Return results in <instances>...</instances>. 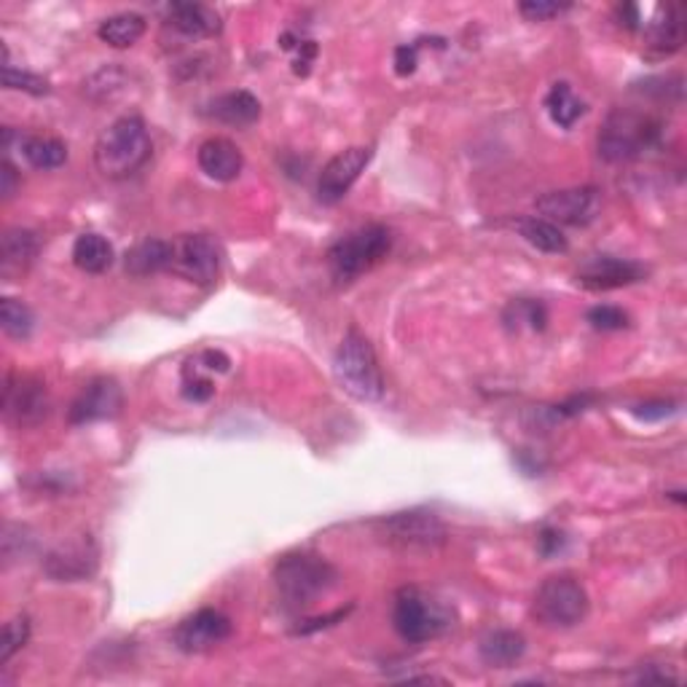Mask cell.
Returning <instances> with one entry per match:
<instances>
[{"label": "cell", "mask_w": 687, "mask_h": 687, "mask_svg": "<svg viewBox=\"0 0 687 687\" xmlns=\"http://www.w3.org/2000/svg\"><path fill=\"white\" fill-rule=\"evenodd\" d=\"M114 245L100 234H81L73 245V264L86 275H103L114 266Z\"/></svg>", "instance_id": "cb8c5ba5"}, {"label": "cell", "mask_w": 687, "mask_h": 687, "mask_svg": "<svg viewBox=\"0 0 687 687\" xmlns=\"http://www.w3.org/2000/svg\"><path fill=\"white\" fill-rule=\"evenodd\" d=\"M371 162V148L354 145L347 151L336 153L323 172H319L317 181V197L323 205H336L349 194V188L354 186V181L360 177V172L369 167Z\"/></svg>", "instance_id": "5bb4252c"}, {"label": "cell", "mask_w": 687, "mask_h": 687, "mask_svg": "<svg viewBox=\"0 0 687 687\" xmlns=\"http://www.w3.org/2000/svg\"><path fill=\"white\" fill-rule=\"evenodd\" d=\"M40 251V240L30 229H9L0 242V271L5 280H16L30 269Z\"/></svg>", "instance_id": "ac0fdd59"}, {"label": "cell", "mask_w": 687, "mask_h": 687, "mask_svg": "<svg viewBox=\"0 0 687 687\" xmlns=\"http://www.w3.org/2000/svg\"><path fill=\"white\" fill-rule=\"evenodd\" d=\"M389 245H393L389 229L371 223V226H363L352 231V234L341 236L328 251V266L336 280L352 282L387 256Z\"/></svg>", "instance_id": "8992f818"}, {"label": "cell", "mask_w": 687, "mask_h": 687, "mask_svg": "<svg viewBox=\"0 0 687 687\" xmlns=\"http://www.w3.org/2000/svg\"><path fill=\"white\" fill-rule=\"evenodd\" d=\"M0 177H3V186H0V194H3V199L9 201L16 194V186H20V175H16L14 164H11L9 159H5V162H3V172H0Z\"/></svg>", "instance_id": "60d3db41"}, {"label": "cell", "mask_w": 687, "mask_h": 687, "mask_svg": "<svg viewBox=\"0 0 687 687\" xmlns=\"http://www.w3.org/2000/svg\"><path fill=\"white\" fill-rule=\"evenodd\" d=\"M199 167L207 177L221 183H231L240 177L242 167H245V159L242 151L226 138H210L199 145Z\"/></svg>", "instance_id": "e0dca14e"}, {"label": "cell", "mask_w": 687, "mask_h": 687, "mask_svg": "<svg viewBox=\"0 0 687 687\" xmlns=\"http://www.w3.org/2000/svg\"><path fill=\"white\" fill-rule=\"evenodd\" d=\"M170 271L194 286H212L221 271V251L207 234H183L172 242Z\"/></svg>", "instance_id": "9c48e42d"}, {"label": "cell", "mask_w": 687, "mask_h": 687, "mask_svg": "<svg viewBox=\"0 0 687 687\" xmlns=\"http://www.w3.org/2000/svg\"><path fill=\"white\" fill-rule=\"evenodd\" d=\"M393 624L400 639L411 644L430 642L452 629V613L446 604L432 599L419 589H400L395 596Z\"/></svg>", "instance_id": "5b68a950"}, {"label": "cell", "mask_w": 687, "mask_h": 687, "mask_svg": "<svg viewBox=\"0 0 687 687\" xmlns=\"http://www.w3.org/2000/svg\"><path fill=\"white\" fill-rule=\"evenodd\" d=\"M648 46L655 55H674L685 44V5H661L659 14L648 25Z\"/></svg>", "instance_id": "d6986e66"}, {"label": "cell", "mask_w": 687, "mask_h": 687, "mask_svg": "<svg viewBox=\"0 0 687 687\" xmlns=\"http://www.w3.org/2000/svg\"><path fill=\"white\" fill-rule=\"evenodd\" d=\"M519 229V234L529 242L532 247L543 253H567V236L561 234V229L556 223L545 221V218H521L513 223Z\"/></svg>", "instance_id": "484cf974"}, {"label": "cell", "mask_w": 687, "mask_h": 687, "mask_svg": "<svg viewBox=\"0 0 687 687\" xmlns=\"http://www.w3.org/2000/svg\"><path fill=\"white\" fill-rule=\"evenodd\" d=\"M315 57H317V46L312 44V40H299V59H295V65H293L295 73L299 75L310 73V65Z\"/></svg>", "instance_id": "ab89813d"}, {"label": "cell", "mask_w": 687, "mask_h": 687, "mask_svg": "<svg viewBox=\"0 0 687 687\" xmlns=\"http://www.w3.org/2000/svg\"><path fill=\"white\" fill-rule=\"evenodd\" d=\"M589 323L594 325L596 330H624V328H629V315H626L620 306L602 304L589 312Z\"/></svg>", "instance_id": "1f68e13d"}, {"label": "cell", "mask_w": 687, "mask_h": 687, "mask_svg": "<svg viewBox=\"0 0 687 687\" xmlns=\"http://www.w3.org/2000/svg\"><path fill=\"white\" fill-rule=\"evenodd\" d=\"M151 135L140 116H121L100 135L94 145V164L108 181L135 175L151 159Z\"/></svg>", "instance_id": "6da1fadb"}, {"label": "cell", "mask_w": 687, "mask_h": 687, "mask_svg": "<svg viewBox=\"0 0 687 687\" xmlns=\"http://www.w3.org/2000/svg\"><path fill=\"white\" fill-rule=\"evenodd\" d=\"M661 132L659 118L639 114V110L615 108L599 132V156L609 164L633 162L661 143Z\"/></svg>", "instance_id": "7a4b0ae2"}, {"label": "cell", "mask_w": 687, "mask_h": 687, "mask_svg": "<svg viewBox=\"0 0 687 687\" xmlns=\"http://www.w3.org/2000/svg\"><path fill=\"white\" fill-rule=\"evenodd\" d=\"M172 260V242L164 240H143L127 251L124 256V269L132 277H148L156 275V271L170 269Z\"/></svg>", "instance_id": "603a6c76"}, {"label": "cell", "mask_w": 687, "mask_h": 687, "mask_svg": "<svg viewBox=\"0 0 687 687\" xmlns=\"http://www.w3.org/2000/svg\"><path fill=\"white\" fill-rule=\"evenodd\" d=\"M478 653H481V661L491 668H511L526 653V639L524 633L513 629L489 631L481 639V644H478Z\"/></svg>", "instance_id": "7402d4cb"}, {"label": "cell", "mask_w": 687, "mask_h": 687, "mask_svg": "<svg viewBox=\"0 0 687 687\" xmlns=\"http://www.w3.org/2000/svg\"><path fill=\"white\" fill-rule=\"evenodd\" d=\"M3 414L16 428H35L49 414V393L46 384L35 376L9 373L3 387Z\"/></svg>", "instance_id": "8fae6325"}, {"label": "cell", "mask_w": 687, "mask_h": 687, "mask_svg": "<svg viewBox=\"0 0 687 687\" xmlns=\"http://www.w3.org/2000/svg\"><path fill=\"white\" fill-rule=\"evenodd\" d=\"M100 548L89 535L57 545L44 559V572L57 583H81L97 572Z\"/></svg>", "instance_id": "7c38bea8"}, {"label": "cell", "mask_w": 687, "mask_h": 687, "mask_svg": "<svg viewBox=\"0 0 687 687\" xmlns=\"http://www.w3.org/2000/svg\"><path fill=\"white\" fill-rule=\"evenodd\" d=\"M191 363H197V365H201V369H207V371H221L223 373V371H229L231 360L223 352H216V349H205V352L197 354V358H194Z\"/></svg>", "instance_id": "8d00e7d4"}, {"label": "cell", "mask_w": 687, "mask_h": 687, "mask_svg": "<svg viewBox=\"0 0 687 687\" xmlns=\"http://www.w3.org/2000/svg\"><path fill=\"white\" fill-rule=\"evenodd\" d=\"M532 613L550 629H570L589 615V594L570 574H554L537 589Z\"/></svg>", "instance_id": "52a82bcc"}, {"label": "cell", "mask_w": 687, "mask_h": 687, "mask_svg": "<svg viewBox=\"0 0 687 687\" xmlns=\"http://www.w3.org/2000/svg\"><path fill=\"white\" fill-rule=\"evenodd\" d=\"M334 373L344 393L354 400L376 403L384 395V376L373 347L360 330L349 328L334 358Z\"/></svg>", "instance_id": "3957f363"}, {"label": "cell", "mask_w": 687, "mask_h": 687, "mask_svg": "<svg viewBox=\"0 0 687 687\" xmlns=\"http://www.w3.org/2000/svg\"><path fill=\"white\" fill-rule=\"evenodd\" d=\"M567 9H570V5L550 3V0H524V3H519L521 16H526L529 22L554 20V16H559L561 11H567Z\"/></svg>", "instance_id": "d6a6232c"}, {"label": "cell", "mask_w": 687, "mask_h": 687, "mask_svg": "<svg viewBox=\"0 0 687 687\" xmlns=\"http://www.w3.org/2000/svg\"><path fill=\"white\" fill-rule=\"evenodd\" d=\"M677 411V406L668 400H650V403H642V406L633 408V417L637 419H644V422H661V419L672 417V414Z\"/></svg>", "instance_id": "e575fe53"}, {"label": "cell", "mask_w": 687, "mask_h": 687, "mask_svg": "<svg viewBox=\"0 0 687 687\" xmlns=\"http://www.w3.org/2000/svg\"><path fill=\"white\" fill-rule=\"evenodd\" d=\"M207 116L221 124H229V127H251L253 121H258L260 103L256 94L240 89V92H229L212 100Z\"/></svg>", "instance_id": "44dd1931"}, {"label": "cell", "mask_w": 687, "mask_h": 687, "mask_svg": "<svg viewBox=\"0 0 687 687\" xmlns=\"http://www.w3.org/2000/svg\"><path fill=\"white\" fill-rule=\"evenodd\" d=\"M145 33V16L135 14V11H124V14H114L97 27V35L103 44L114 46V49H129L138 44Z\"/></svg>", "instance_id": "d4e9b609"}, {"label": "cell", "mask_w": 687, "mask_h": 687, "mask_svg": "<svg viewBox=\"0 0 687 687\" xmlns=\"http://www.w3.org/2000/svg\"><path fill=\"white\" fill-rule=\"evenodd\" d=\"M545 105H548L550 118L564 129L574 127V121L585 114V103L580 97H574L572 86L567 84V81L554 84V89L548 92V100H545Z\"/></svg>", "instance_id": "83f0119b"}, {"label": "cell", "mask_w": 687, "mask_h": 687, "mask_svg": "<svg viewBox=\"0 0 687 687\" xmlns=\"http://www.w3.org/2000/svg\"><path fill=\"white\" fill-rule=\"evenodd\" d=\"M212 393H216V384L210 382V379L205 376H197V373H186V382H183V395H186L188 400L194 403H205L212 398Z\"/></svg>", "instance_id": "836d02e7"}, {"label": "cell", "mask_w": 687, "mask_h": 687, "mask_svg": "<svg viewBox=\"0 0 687 687\" xmlns=\"http://www.w3.org/2000/svg\"><path fill=\"white\" fill-rule=\"evenodd\" d=\"M564 545H567V537L561 535L559 529H550V526H545V529L540 532V537H537V548H540V554L548 556V559L550 556L561 554Z\"/></svg>", "instance_id": "d590c367"}, {"label": "cell", "mask_w": 687, "mask_h": 687, "mask_svg": "<svg viewBox=\"0 0 687 687\" xmlns=\"http://www.w3.org/2000/svg\"><path fill=\"white\" fill-rule=\"evenodd\" d=\"M618 20H620V25H624L626 30H637L639 22H642V16H639L637 5L624 3V5H618Z\"/></svg>", "instance_id": "b9f144b4"}, {"label": "cell", "mask_w": 687, "mask_h": 687, "mask_svg": "<svg viewBox=\"0 0 687 687\" xmlns=\"http://www.w3.org/2000/svg\"><path fill=\"white\" fill-rule=\"evenodd\" d=\"M648 269L637 260L615 256H591L578 269V282L589 290H615L644 280Z\"/></svg>", "instance_id": "2e32d148"}, {"label": "cell", "mask_w": 687, "mask_h": 687, "mask_svg": "<svg viewBox=\"0 0 687 687\" xmlns=\"http://www.w3.org/2000/svg\"><path fill=\"white\" fill-rule=\"evenodd\" d=\"M3 86L16 89V92H27L35 94V97H44L49 94V81L40 79V75L27 73V70H16L11 65H3Z\"/></svg>", "instance_id": "4dcf8cb0"}, {"label": "cell", "mask_w": 687, "mask_h": 687, "mask_svg": "<svg viewBox=\"0 0 687 687\" xmlns=\"http://www.w3.org/2000/svg\"><path fill=\"white\" fill-rule=\"evenodd\" d=\"M30 620L27 615H16L3 626V644H0V663H9L27 644Z\"/></svg>", "instance_id": "f546056e"}, {"label": "cell", "mask_w": 687, "mask_h": 687, "mask_svg": "<svg viewBox=\"0 0 687 687\" xmlns=\"http://www.w3.org/2000/svg\"><path fill=\"white\" fill-rule=\"evenodd\" d=\"M602 210L599 188H564V191H550L537 199V212L545 221L556 226H589L596 221Z\"/></svg>", "instance_id": "30bf717a"}, {"label": "cell", "mask_w": 687, "mask_h": 687, "mask_svg": "<svg viewBox=\"0 0 687 687\" xmlns=\"http://www.w3.org/2000/svg\"><path fill=\"white\" fill-rule=\"evenodd\" d=\"M22 153L35 170H57L68 162V148L59 143L57 138H40V135H30V138L20 140Z\"/></svg>", "instance_id": "4316f807"}, {"label": "cell", "mask_w": 687, "mask_h": 687, "mask_svg": "<svg viewBox=\"0 0 687 687\" xmlns=\"http://www.w3.org/2000/svg\"><path fill=\"white\" fill-rule=\"evenodd\" d=\"M167 22L188 38H212L223 27L221 14L201 3H172L167 9Z\"/></svg>", "instance_id": "ffe728a7"}, {"label": "cell", "mask_w": 687, "mask_h": 687, "mask_svg": "<svg viewBox=\"0 0 687 687\" xmlns=\"http://www.w3.org/2000/svg\"><path fill=\"white\" fill-rule=\"evenodd\" d=\"M334 567L312 554H288L275 564V589L288 607H306L336 583Z\"/></svg>", "instance_id": "277c9868"}, {"label": "cell", "mask_w": 687, "mask_h": 687, "mask_svg": "<svg viewBox=\"0 0 687 687\" xmlns=\"http://www.w3.org/2000/svg\"><path fill=\"white\" fill-rule=\"evenodd\" d=\"M0 325H3L5 336H11V339H27L35 328V317L30 306L22 304V301L3 299V304H0Z\"/></svg>", "instance_id": "f1b7e54d"}, {"label": "cell", "mask_w": 687, "mask_h": 687, "mask_svg": "<svg viewBox=\"0 0 687 687\" xmlns=\"http://www.w3.org/2000/svg\"><path fill=\"white\" fill-rule=\"evenodd\" d=\"M229 637L231 620L218 609H199V613L188 615L172 633L177 650H183V653H207Z\"/></svg>", "instance_id": "9a60e30c"}, {"label": "cell", "mask_w": 687, "mask_h": 687, "mask_svg": "<svg viewBox=\"0 0 687 687\" xmlns=\"http://www.w3.org/2000/svg\"><path fill=\"white\" fill-rule=\"evenodd\" d=\"M387 543L403 550H432L446 543V526L430 511H403L379 521Z\"/></svg>", "instance_id": "ba28073f"}, {"label": "cell", "mask_w": 687, "mask_h": 687, "mask_svg": "<svg viewBox=\"0 0 687 687\" xmlns=\"http://www.w3.org/2000/svg\"><path fill=\"white\" fill-rule=\"evenodd\" d=\"M124 393L121 384L114 376H97L79 393V398L70 403L68 419L70 424H92L105 422L121 414Z\"/></svg>", "instance_id": "4fadbf2b"}, {"label": "cell", "mask_w": 687, "mask_h": 687, "mask_svg": "<svg viewBox=\"0 0 687 687\" xmlns=\"http://www.w3.org/2000/svg\"><path fill=\"white\" fill-rule=\"evenodd\" d=\"M395 70H398V75H411L417 70V49L414 46L395 49Z\"/></svg>", "instance_id": "f35d334b"}, {"label": "cell", "mask_w": 687, "mask_h": 687, "mask_svg": "<svg viewBox=\"0 0 687 687\" xmlns=\"http://www.w3.org/2000/svg\"><path fill=\"white\" fill-rule=\"evenodd\" d=\"M347 613H349V607L347 609H336V613L323 615V618L306 620V624H301L299 629H295V633H312V631H319V629H328V626L339 624V620L347 618Z\"/></svg>", "instance_id": "74e56055"}]
</instances>
